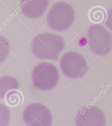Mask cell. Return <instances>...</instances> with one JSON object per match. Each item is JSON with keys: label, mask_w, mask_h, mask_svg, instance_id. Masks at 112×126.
<instances>
[{"label": "cell", "mask_w": 112, "mask_h": 126, "mask_svg": "<svg viewBox=\"0 0 112 126\" xmlns=\"http://www.w3.org/2000/svg\"><path fill=\"white\" fill-rule=\"evenodd\" d=\"M4 99L6 105L9 107H14L21 103L23 96L19 90L14 89L7 92L4 96Z\"/></svg>", "instance_id": "9"}, {"label": "cell", "mask_w": 112, "mask_h": 126, "mask_svg": "<svg viewBox=\"0 0 112 126\" xmlns=\"http://www.w3.org/2000/svg\"><path fill=\"white\" fill-rule=\"evenodd\" d=\"M17 80L12 77H1L0 79V97L2 98L7 92L11 90L18 89Z\"/></svg>", "instance_id": "10"}, {"label": "cell", "mask_w": 112, "mask_h": 126, "mask_svg": "<svg viewBox=\"0 0 112 126\" xmlns=\"http://www.w3.org/2000/svg\"><path fill=\"white\" fill-rule=\"evenodd\" d=\"M75 19L73 7L68 2H56L51 8L46 17V23L53 30L63 32L69 29Z\"/></svg>", "instance_id": "2"}, {"label": "cell", "mask_w": 112, "mask_h": 126, "mask_svg": "<svg viewBox=\"0 0 112 126\" xmlns=\"http://www.w3.org/2000/svg\"><path fill=\"white\" fill-rule=\"evenodd\" d=\"M107 14L103 7L96 6L93 7L89 12V18L94 25H99L106 20Z\"/></svg>", "instance_id": "11"}, {"label": "cell", "mask_w": 112, "mask_h": 126, "mask_svg": "<svg viewBox=\"0 0 112 126\" xmlns=\"http://www.w3.org/2000/svg\"><path fill=\"white\" fill-rule=\"evenodd\" d=\"M24 122L28 126H51L52 116L46 106L33 103L27 106L23 113Z\"/></svg>", "instance_id": "6"}, {"label": "cell", "mask_w": 112, "mask_h": 126, "mask_svg": "<svg viewBox=\"0 0 112 126\" xmlns=\"http://www.w3.org/2000/svg\"><path fill=\"white\" fill-rule=\"evenodd\" d=\"M105 23L106 26L112 31V8L107 11V17Z\"/></svg>", "instance_id": "13"}, {"label": "cell", "mask_w": 112, "mask_h": 126, "mask_svg": "<svg viewBox=\"0 0 112 126\" xmlns=\"http://www.w3.org/2000/svg\"><path fill=\"white\" fill-rule=\"evenodd\" d=\"M31 47L33 54L37 58L56 60L64 50L65 44L61 37L46 33L35 37Z\"/></svg>", "instance_id": "1"}, {"label": "cell", "mask_w": 112, "mask_h": 126, "mask_svg": "<svg viewBox=\"0 0 112 126\" xmlns=\"http://www.w3.org/2000/svg\"><path fill=\"white\" fill-rule=\"evenodd\" d=\"M0 46L3 47V48L0 47V50L4 49V52L0 54V55H1L2 54L4 53L3 57L1 58H0L1 61H2L3 59L4 60L5 59V58L8 55V52H9V46L8 44V40H7L6 38H5L4 37L0 36Z\"/></svg>", "instance_id": "12"}, {"label": "cell", "mask_w": 112, "mask_h": 126, "mask_svg": "<svg viewBox=\"0 0 112 126\" xmlns=\"http://www.w3.org/2000/svg\"><path fill=\"white\" fill-rule=\"evenodd\" d=\"M104 113L99 107L87 106L79 110L76 115V126H105Z\"/></svg>", "instance_id": "7"}, {"label": "cell", "mask_w": 112, "mask_h": 126, "mask_svg": "<svg viewBox=\"0 0 112 126\" xmlns=\"http://www.w3.org/2000/svg\"><path fill=\"white\" fill-rule=\"evenodd\" d=\"M60 66L64 74L72 79L83 77L88 69L84 57L77 52L73 51L64 54L60 59Z\"/></svg>", "instance_id": "5"}, {"label": "cell", "mask_w": 112, "mask_h": 126, "mask_svg": "<svg viewBox=\"0 0 112 126\" xmlns=\"http://www.w3.org/2000/svg\"><path fill=\"white\" fill-rule=\"evenodd\" d=\"M49 4V0H21L20 7L25 17L36 19L43 16Z\"/></svg>", "instance_id": "8"}, {"label": "cell", "mask_w": 112, "mask_h": 126, "mask_svg": "<svg viewBox=\"0 0 112 126\" xmlns=\"http://www.w3.org/2000/svg\"><path fill=\"white\" fill-rule=\"evenodd\" d=\"M31 79L36 88L42 90H49L54 88L57 84L59 73L55 65L44 62L34 68Z\"/></svg>", "instance_id": "3"}, {"label": "cell", "mask_w": 112, "mask_h": 126, "mask_svg": "<svg viewBox=\"0 0 112 126\" xmlns=\"http://www.w3.org/2000/svg\"><path fill=\"white\" fill-rule=\"evenodd\" d=\"M87 36L91 50L97 55L103 56L109 53L112 47V37L104 27L94 25L89 27Z\"/></svg>", "instance_id": "4"}]
</instances>
